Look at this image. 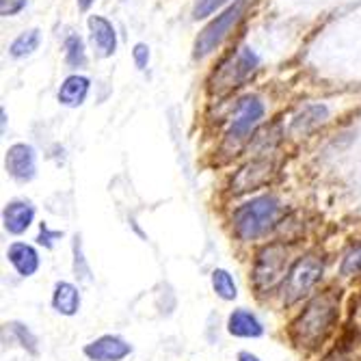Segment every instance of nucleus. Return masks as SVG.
<instances>
[{"instance_id":"a878e982","label":"nucleus","mask_w":361,"mask_h":361,"mask_svg":"<svg viewBox=\"0 0 361 361\" xmlns=\"http://www.w3.org/2000/svg\"><path fill=\"white\" fill-rule=\"evenodd\" d=\"M61 236H63V232H52V229H50L48 225H44V223H42V232H39L37 243H39V245H44L46 249H52V247H54V243H56Z\"/></svg>"},{"instance_id":"c756f323","label":"nucleus","mask_w":361,"mask_h":361,"mask_svg":"<svg viewBox=\"0 0 361 361\" xmlns=\"http://www.w3.org/2000/svg\"><path fill=\"white\" fill-rule=\"evenodd\" d=\"M91 3H93V0H78V7H80L82 11H87V9L91 7Z\"/></svg>"},{"instance_id":"f8f14e48","label":"nucleus","mask_w":361,"mask_h":361,"mask_svg":"<svg viewBox=\"0 0 361 361\" xmlns=\"http://www.w3.org/2000/svg\"><path fill=\"white\" fill-rule=\"evenodd\" d=\"M7 259L20 277H32L39 271V253L28 243H11L7 249Z\"/></svg>"},{"instance_id":"1a4fd4ad","label":"nucleus","mask_w":361,"mask_h":361,"mask_svg":"<svg viewBox=\"0 0 361 361\" xmlns=\"http://www.w3.org/2000/svg\"><path fill=\"white\" fill-rule=\"evenodd\" d=\"M7 173L18 182H30L37 173V154L26 143H16L7 149Z\"/></svg>"},{"instance_id":"6ab92c4d","label":"nucleus","mask_w":361,"mask_h":361,"mask_svg":"<svg viewBox=\"0 0 361 361\" xmlns=\"http://www.w3.org/2000/svg\"><path fill=\"white\" fill-rule=\"evenodd\" d=\"M39 46V30L37 28H30V30H24L22 35L11 44V56L16 59H22V56H28L37 50Z\"/></svg>"},{"instance_id":"dca6fc26","label":"nucleus","mask_w":361,"mask_h":361,"mask_svg":"<svg viewBox=\"0 0 361 361\" xmlns=\"http://www.w3.org/2000/svg\"><path fill=\"white\" fill-rule=\"evenodd\" d=\"M89 89H91V82L87 76H80V74H72L63 80L61 89H59V102L63 106H70V109H76L80 106L87 95H89Z\"/></svg>"},{"instance_id":"393cba45","label":"nucleus","mask_w":361,"mask_h":361,"mask_svg":"<svg viewBox=\"0 0 361 361\" xmlns=\"http://www.w3.org/2000/svg\"><path fill=\"white\" fill-rule=\"evenodd\" d=\"M24 7H26V0H0V13H3V18L16 16Z\"/></svg>"},{"instance_id":"4468645a","label":"nucleus","mask_w":361,"mask_h":361,"mask_svg":"<svg viewBox=\"0 0 361 361\" xmlns=\"http://www.w3.org/2000/svg\"><path fill=\"white\" fill-rule=\"evenodd\" d=\"M89 30H91V42L100 52V56H113L117 50V32L115 26L102 18V16H91L89 18Z\"/></svg>"},{"instance_id":"f3484780","label":"nucleus","mask_w":361,"mask_h":361,"mask_svg":"<svg viewBox=\"0 0 361 361\" xmlns=\"http://www.w3.org/2000/svg\"><path fill=\"white\" fill-rule=\"evenodd\" d=\"M210 283H212V290L219 299L223 301H234L238 299V286L232 277V273L225 271V269H214L212 275H210Z\"/></svg>"},{"instance_id":"aec40b11","label":"nucleus","mask_w":361,"mask_h":361,"mask_svg":"<svg viewBox=\"0 0 361 361\" xmlns=\"http://www.w3.org/2000/svg\"><path fill=\"white\" fill-rule=\"evenodd\" d=\"M65 59L72 68H85L87 54H85V42L78 35H70L65 39Z\"/></svg>"},{"instance_id":"a211bd4d","label":"nucleus","mask_w":361,"mask_h":361,"mask_svg":"<svg viewBox=\"0 0 361 361\" xmlns=\"http://www.w3.org/2000/svg\"><path fill=\"white\" fill-rule=\"evenodd\" d=\"M324 117H326V106H320V104L307 106L297 119L292 121V133L294 135H307L316 126H320L324 121Z\"/></svg>"},{"instance_id":"412c9836","label":"nucleus","mask_w":361,"mask_h":361,"mask_svg":"<svg viewBox=\"0 0 361 361\" xmlns=\"http://www.w3.org/2000/svg\"><path fill=\"white\" fill-rule=\"evenodd\" d=\"M340 275H342V277L361 275V240H359L355 247H350V251H346V255L342 257Z\"/></svg>"},{"instance_id":"20e7f679","label":"nucleus","mask_w":361,"mask_h":361,"mask_svg":"<svg viewBox=\"0 0 361 361\" xmlns=\"http://www.w3.org/2000/svg\"><path fill=\"white\" fill-rule=\"evenodd\" d=\"M264 117V104H262L259 97L249 95L245 100H240L234 117H232V126L227 128V133L223 137V145L221 152L225 156H238L240 149L247 145V141L251 139L253 130L257 128V123Z\"/></svg>"},{"instance_id":"9b49d317","label":"nucleus","mask_w":361,"mask_h":361,"mask_svg":"<svg viewBox=\"0 0 361 361\" xmlns=\"http://www.w3.org/2000/svg\"><path fill=\"white\" fill-rule=\"evenodd\" d=\"M35 221V206L24 200L9 202L3 210V227L11 236H20Z\"/></svg>"},{"instance_id":"9d476101","label":"nucleus","mask_w":361,"mask_h":361,"mask_svg":"<svg viewBox=\"0 0 361 361\" xmlns=\"http://www.w3.org/2000/svg\"><path fill=\"white\" fill-rule=\"evenodd\" d=\"M82 353L91 361H121V359H126L130 353H133V346H130L119 336L106 334V336H100L97 340L89 342L82 348Z\"/></svg>"},{"instance_id":"f257e3e1","label":"nucleus","mask_w":361,"mask_h":361,"mask_svg":"<svg viewBox=\"0 0 361 361\" xmlns=\"http://www.w3.org/2000/svg\"><path fill=\"white\" fill-rule=\"evenodd\" d=\"M340 301L342 292L336 288L316 292L290 322V342L301 350H318L336 331L340 320Z\"/></svg>"},{"instance_id":"39448f33","label":"nucleus","mask_w":361,"mask_h":361,"mask_svg":"<svg viewBox=\"0 0 361 361\" xmlns=\"http://www.w3.org/2000/svg\"><path fill=\"white\" fill-rule=\"evenodd\" d=\"M324 273V259L318 253H305L292 262L288 277L281 286V297L286 305L299 303L316 288Z\"/></svg>"},{"instance_id":"4be33fe9","label":"nucleus","mask_w":361,"mask_h":361,"mask_svg":"<svg viewBox=\"0 0 361 361\" xmlns=\"http://www.w3.org/2000/svg\"><path fill=\"white\" fill-rule=\"evenodd\" d=\"M72 251H74V273H76V277L89 283V281H91V269H89L87 259H85V255H82V243H80V236H74Z\"/></svg>"},{"instance_id":"0eeeda50","label":"nucleus","mask_w":361,"mask_h":361,"mask_svg":"<svg viewBox=\"0 0 361 361\" xmlns=\"http://www.w3.org/2000/svg\"><path fill=\"white\" fill-rule=\"evenodd\" d=\"M243 11H245V0H238L236 5L227 7L221 16H216L200 32V37L195 39V56L197 59H204L210 52H214L223 44V39L229 35V32H232V28L236 26V22L243 18Z\"/></svg>"},{"instance_id":"2eb2a0df","label":"nucleus","mask_w":361,"mask_h":361,"mask_svg":"<svg viewBox=\"0 0 361 361\" xmlns=\"http://www.w3.org/2000/svg\"><path fill=\"white\" fill-rule=\"evenodd\" d=\"M80 290L70 281H56L52 290V310L61 316H76L80 310Z\"/></svg>"},{"instance_id":"7ed1b4c3","label":"nucleus","mask_w":361,"mask_h":361,"mask_svg":"<svg viewBox=\"0 0 361 361\" xmlns=\"http://www.w3.org/2000/svg\"><path fill=\"white\" fill-rule=\"evenodd\" d=\"M290 251L283 243H269L259 247L253 267H251V286L259 294H271L283 286L290 271Z\"/></svg>"},{"instance_id":"5701e85b","label":"nucleus","mask_w":361,"mask_h":361,"mask_svg":"<svg viewBox=\"0 0 361 361\" xmlns=\"http://www.w3.org/2000/svg\"><path fill=\"white\" fill-rule=\"evenodd\" d=\"M11 331L16 334V338H18V342L24 346V348H28L30 353H37V338H35V334H32L28 326H24V324H20V322H13L11 324Z\"/></svg>"},{"instance_id":"ddd939ff","label":"nucleus","mask_w":361,"mask_h":361,"mask_svg":"<svg viewBox=\"0 0 361 361\" xmlns=\"http://www.w3.org/2000/svg\"><path fill=\"white\" fill-rule=\"evenodd\" d=\"M227 331H229V336H234V338L255 340V338L264 336V324H262V320L253 312L240 307V310H234L232 314H229Z\"/></svg>"},{"instance_id":"b1692460","label":"nucleus","mask_w":361,"mask_h":361,"mask_svg":"<svg viewBox=\"0 0 361 361\" xmlns=\"http://www.w3.org/2000/svg\"><path fill=\"white\" fill-rule=\"evenodd\" d=\"M225 3H227V0H197L195 11H192V18H195V20L208 18V16H212L216 9H221Z\"/></svg>"},{"instance_id":"cd10ccee","label":"nucleus","mask_w":361,"mask_h":361,"mask_svg":"<svg viewBox=\"0 0 361 361\" xmlns=\"http://www.w3.org/2000/svg\"><path fill=\"white\" fill-rule=\"evenodd\" d=\"M322 361H348V357H346V353L342 350V348H336L334 353H329L326 355Z\"/></svg>"},{"instance_id":"c85d7f7f","label":"nucleus","mask_w":361,"mask_h":361,"mask_svg":"<svg viewBox=\"0 0 361 361\" xmlns=\"http://www.w3.org/2000/svg\"><path fill=\"white\" fill-rule=\"evenodd\" d=\"M238 361H259V357L253 355V353H249V350H240L238 353Z\"/></svg>"},{"instance_id":"423d86ee","label":"nucleus","mask_w":361,"mask_h":361,"mask_svg":"<svg viewBox=\"0 0 361 361\" xmlns=\"http://www.w3.org/2000/svg\"><path fill=\"white\" fill-rule=\"evenodd\" d=\"M257 65V56L255 52H251V48H243L238 50L234 56H229L225 63L219 65V70L212 74L210 78V93L212 95H227L234 89H238L255 70Z\"/></svg>"},{"instance_id":"bb28decb","label":"nucleus","mask_w":361,"mask_h":361,"mask_svg":"<svg viewBox=\"0 0 361 361\" xmlns=\"http://www.w3.org/2000/svg\"><path fill=\"white\" fill-rule=\"evenodd\" d=\"M135 63L139 70H145L149 63V48L145 44H137L135 46Z\"/></svg>"},{"instance_id":"f03ea898","label":"nucleus","mask_w":361,"mask_h":361,"mask_svg":"<svg viewBox=\"0 0 361 361\" xmlns=\"http://www.w3.org/2000/svg\"><path fill=\"white\" fill-rule=\"evenodd\" d=\"M281 204L275 195H262L240 204L232 214V232L243 243H253L267 236L277 225Z\"/></svg>"},{"instance_id":"6e6552de","label":"nucleus","mask_w":361,"mask_h":361,"mask_svg":"<svg viewBox=\"0 0 361 361\" xmlns=\"http://www.w3.org/2000/svg\"><path fill=\"white\" fill-rule=\"evenodd\" d=\"M273 176H275V162L269 156H257L234 173L232 182H229V192L245 195L257 190L262 186H267Z\"/></svg>"}]
</instances>
